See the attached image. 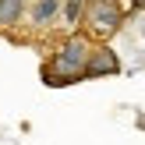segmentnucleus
I'll return each mask as SVG.
<instances>
[{
    "mask_svg": "<svg viewBox=\"0 0 145 145\" xmlns=\"http://www.w3.org/2000/svg\"><path fill=\"white\" fill-rule=\"evenodd\" d=\"M57 14H60V0H32V7H28V25L32 28H46L57 21Z\"/></svg>",
    "mask_w": 145,
    "mask_h": 145,
    "instance_id": "20e7f679",
    "label": "nucleus"
},
{
    "mask_svg": "<svg viewBox=\"0 0 145 145\" xmlns=\"http://www.w3.org/2000/svg\"><path fill=\"white\" fill-rule=\"evenodd\" d=\"M28 0H0V28H14L25 14Z\"/></svg>",
    "mask_w": 145,
    "mask_h": 145,
    "instance_id": "39448f33",
    "label": "nucleus"
},
{
    "mask_svg": "<svg viewBox=\"0 0 145 145\" xmlns=\"http://www.w3.org/2000/svg\"><path fill=\"white\" fill-rule=\"evenodd\" d=\"M96 42H89L82 32H71L60 46L53 50V57L42 67V82L46 85H67V82H82L85 78V64Z\"/></svg>",
    "mask_w": 145,
    "mask_h": 145,
    "instance_id": "f257e3e1",
    "label": "nucleus"
},
{
    "mask_svg": "<svg viewBox=\"0 0 145 145\" xmlns=\"http://www.w3.org/2000/svg\"><path fill=\"white\" fill-rule=\"evenodd\" d=\"M82 7H85L82 0H60V14H57V18L67 28H74V25H82Z\"/></svg>",
    "mask_w": 145,
    "mask_h": 145,
    "instance_id": "423d86ee",
    "label": "nucleus"
},
{
    "mask_svg": "<svg viewBox=\"0 0 145 145\" xmlns=\"http://www.w3.org/2000/svg\"><path fill=\"white\" fill-rule=\"evenodd\" d=\"M120 71V60L106 42H96L89 53V64H85V78H103V74H117Z\"/></svg>",
    "mask_w": 145,
    "mask_h": 145,
    "instance_id": "7ed1b4c3",
    "label": "nucleus"
},
{
    "mask_svg": "<svg viewBox=\"0 0 145 145\" xmlns=\"http://www.w3.org/2000/svg\"><path fill=\"white\" fill-rule=\"evenodd\" d=\"M124 25V7L117 0H89L82 7V35L89 42H106Z\"/></svg>",
    "mask_w": 145,
    "mask_h": 145,
    "instance_id": "f03ea898",
    "label": "nucleus"
}]
</instances>
